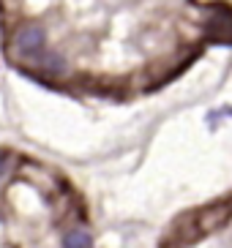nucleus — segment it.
<instances>
[{
  "mask_svg": "<svg viewBox=\"0 0 232 248\" xmlns=\"http://www.w3.org/2000/svg\"><path fill=\"white\" fill-rule=\"evenodd\" d=\"M41 46H44V30L38 28V25H25V28H19V33H17V38H14L17 55L30 58V55H38Z\"/></svg>",
  "mask_w": 232,
  "mask_h": 248,
  "instance_id": "nucleus-1",
  "label": "nucleus"
},
{
  "mask_svg": "<svg viewBox=\"0 0 232 248\" xmlns=\"http://www.w3.org/2000/svg\"><path fill=\"white\" fill-rule=\"evenodd\" d=\"M227 210H230V207H216V210H208V216H202V229H205V232L216 229V226L227 218Z\"/></svg>",
  "mask_w": 232,
  "mask_h": 248,
  "instance_id": "nucleus-2",
  "label": "nucleus"
},
{
  "mask_svg": "<svg viewBox=\"0 0 232 248\" xmlns=\"http://www.w3.org/2000/svg\"><path fill=\"white\" fill-rule=\"evenodd\" d=\"M63 248H90V234L87 232H68L63 237Z\"/></svg>",
  "mask_w": 232,
  "mask_h": 248,
  "instance_id": "nucleus-3",
  "label": "nucleus"
},
{
  "mask_svg": "<svg viewBox=\"0 0 232 248\" xmlns=\"http://www.w3.org/2000/svg\"><path fill=\"white\" fill-rule=\"evenodd\" d=\"M41 66H44V71H50V74H60L63 71V60L55 52H47V55H41Z\"/></svg>",
  "mask_w": 232,
  "mask_h": 248,
  "instance_id": "nucleus-4",
  "label": "nucleus"
},
{
  "mask_svg": "<svg viewBox=\"0 0 232 248\" xmlns=\"http://www.w3.org/2000/svg\"><path fill=\"white\" fill-rule=\"evenodd\" d=\"M3 167H6V153H0V172H3Z\"/></svg>",
  "mask_w": 232,
  "mask_h": 248,
  "instance_id": "nucleus-5",
  "label": "nucleus"
}]
</instances>
